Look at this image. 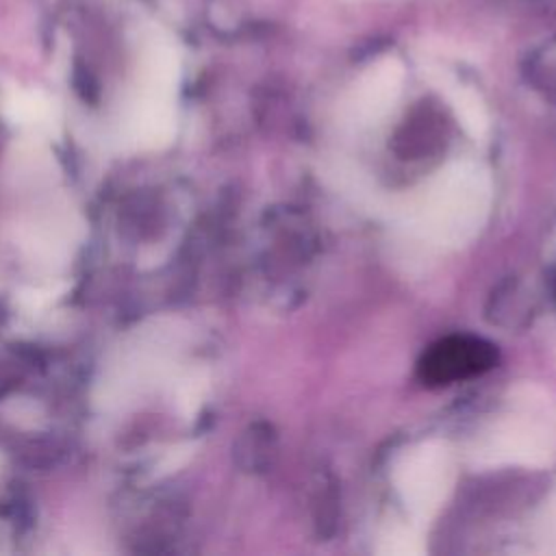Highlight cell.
Listing matches in <instances>:
<instances>
[{
  "label": "cell",
  "instance_id": "obj_1",
  "mask_svg": "<svg viewBox=\"0 0 556 556\" xmlns=\"http://www.w3.org/2000/svg\"><path fill=\"white\" fill-rule=\"evenodd\" d=\"M497 363L491 341L473 334H450L434 341L417 363V376L428 387H447L489 371Z\"/></svg>",
  "mask_w": 556,
  "mask_h": 556
}]
</instances>
